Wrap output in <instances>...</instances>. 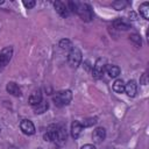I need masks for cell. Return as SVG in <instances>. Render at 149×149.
I'll use <instances>...</instances> for the list:
<instances>
[{
    "mask_svg": "<svg viewBox=\"0 0 149 149\" xmlns=\"http://www.w3.org/2000/svg\"><path fill=\"white\" fill-rule=\"evenodd\" d=\"M66 140V132L63 127H58V130H57V137H56V141L55 142H58V143H63L64 141Z\"/></svg>",
    "mask_w": 149,
    "mask_h": 149,
    "instance_id": "2e32d148",
    "label": "cell"
},
{
    "mask_svg": "<svg viewBox=\"0 0 149 149\" xmlns=\"http://www.w3.org/2000/svg\"><path fill=\"white\" fill-rule=\"evenodd\" d=\"M6 88H7V92H8V93H10V94H13V95H15V97H19V95L21 94V88L19 87V85H16V84L13 83V81L8 83Z\"/></svg>",
    "mask_w": 149,
    "mask_h": 149,
    "instance_id": "4fadbf2b",
    "label": "cell"
},
{
    "mask_svg": "<svg viewBox=\"0 0 149 149\" xmlns=\"http://www.w3.org/2000/svg\"><path fill=\"white\" fill-rule=\"evenodd\" d=\"M68 61H69V64L72 68H77L81 62V52H80V50L77 49V48H72V50L69 54Z\"/></svg>",
    "mask_w": 149,
    "mask_h": 149,
    "instance_id": "3957f363",
    "label": "cell"
},
{
    "mask_svg": "<svg viewBox=\"0 0 149 149\" xmlns=\"http://www.w3.org/2000/svg\"><path fill=\"white\" fill-rule=\"evenodd\" d=\"M114 24H115V27H116L118 29H123V30L128 29V23H126L122 19H118V20L114 22Z\"/></svg>",
    "mask_w": 149,
    "mask_h": 149,
    "instance_id": "ac0fdd59",
    "label": "cell"
},
{
    "mask_svg": "<svg viewBox=\"0 0 149 149\" xmlns=\"http://www.w3.org/2000/svg\"><path fill=\"white\" fill-rule=\"evenodd\" d=\"M20 128L26 135H33L35 133V126L30 120H22L20 123Z\"/></svg>",
    "mask_w": 149,
    "mask_h": 149,
    "instance_id": "8992f818",
    "label": "cell"
},
{
    "mask_svg": "<svg viewBox=\"0 0 149 149\" xmlns=\"http://www.w3.org/2000/svg\"><path fill=\"white\" fill-rule=\"evenodd\" d=\"M23 5L27 7V8H33L35 6V1L31 0V1H23Z\"/></svg>",
    "mask_w": 149,
    "mask_h": 149,
    "instance_id": "603a6c76",
    "label": "cell"
},
{
    "mask_svg": "<svg viewBox=\"0 0 149 149\" xmlns=\"http://www.w3.org/2000/svg\"><path fill=\"white\" fill-rule=\"evenodd\" d=\"M2 2H3V1H2V0H0V5H1V3H2Z\"/></svg>",
    "mask_w": 149,
    "mask_h": 149,
    "instance_id": "d4e9b609",
    "label": "cell"
},
{
    "mask_svg": "<svg viewBox=\"0 0 149 149\" xmlns=\"http://www.w3.org/2000/svg\"><path fill=\"white\" fill-rule=\"evenodd\" d=\"M81 130H83L81 123H80L79 121H73L72 125H71V135H72V137L77 139V137L80 135Z\"/></svg>",
    "mask_w": 149,
    "mask_h": 149,
    "instance_id": "7c38bea8",
    "label": "cell"
},
{
    "mask_svg": "<svg viewBox=\"0 0 149 149\" xmlns=\"http://www.w3.org/2000/svg\"><path fill=\"white\" fill-rule=\"evenodd\" d=\"M95 122H97V121H95V118H90V119H85L84 122L81 123V126H83V127H90V126L94 125Z\"/></svg>",
    "mask_w": 149,
    "mask_h": 149,
    "instance_id": "44dd1931",
    "label": "cell"
},
{
    "mask_svg": "<svg viewBox=\"0 0 149 149\" xmlns=\"http://www.w3.org/2000/svg\"><path fill=\"white\" fill-rule=\"evenodd\" d=\"M80 149H95V147L92 146V144H85V146H83Z\"/></svg>",
    "mask_w": 149,
    "mask_h": 149,
    "instance_id": "cb8c5ba5",
    "label": "cell"
},
{
    "mask_svg": "<svg viewBox=\"0 0 149 149\" xmlns=\"http://www.w3.org/2000/svg\"><path fill=\"white\" fill-rule=\"evenodd\" d=\"M125 91L128 97H132V98L135 97L137 92V86H136L135 80H129L127 84H125Z\"/></svg>",
    "mask_w": 149,
    "mask_h": 149,
    "instance_id": "30bf717a",
    "label": "cell"
},
{
    "mask_svg": "<svg viewBox=\"0 0 149 149\" xmlns=\"http://www.w3.org/2000/svg\"><path fill=\"white\" fill-rule=\"evenodd\" d=\"M40 102H42V93H41L40 90H37V91H34V92L30 94V97H29V104L35 107V106H37Z\"/></svg>",
    "mask_w": 149,
    "mask_h": 149,
    "instance_id": "8fae6325",
    "label": "cell"
},
{
    "mask_svg": "<svg viewBox=\"0 0 149 149\" xmlns=\"http://www.w3.org/2000/svg\"><path fill=\"white\" fill-rule=\"evenodd\" d=\"M140 13L146 20H148V17H149V3L148 2H143L140 6Z\"/></svg>",
    "mask_w": 149,
    "mask_h": 149,
    "instance_id": "e0dca14e",
    "label": "cell"
},
{
    "mask_svg": "<svg viewBox=\"0 0 149 149\" xmlns=\"http://www.w3.org/2000/svg\"><path fill=\"white\" fill-rule=\"evenodd\" d=\"M48 109V104L47 102H40L37 106H35V111H36V113H43V112H45Z\"/></svg>",
    "mask_w": 149,
    "mask_h": 149,
    "instance_id": "ffe728a7",
    "label": "cell"
},
{
    "mask_svg": "<svg viewBox=\"0 0 149 149\" xmlns=\"http://www.w3.org/2000/svg\"><path fill=\"white\" fill-rule=\"evenodd\" d=\"M130 40H132L136 45H141V38H140V36H139V35L133 34V35L130 36Z\"/></svg>",
    "mask_w": 149,
    "mask_h": 149,
    "instance_id": "7402d4cb",
    "label": "cell"
},
{
    "mask_svg": "<svg viewBox=\"0 0 149 149\" xmlns=\"http://www.w3.org/2000/svg\"><path fill=\"white\" fill-rule=\"evenodd\" d=\"M113 90L116 93H122L125 91V83H123V80L122 79H116L113 83Z\"/></svg>",
    "mask_w": 149,
    "mask_h": 149,
    "instance_id": "9a60e30c",
    "label": "cell"
},
{
    "mask_svg": "<svg viewBox=\"0 0 149 149\" xmlns=\"http://www.w3.org/2000/svg\"><path fill=\"white\" fill-rule=\"evenodd\" d=\"M106 72H107V74L111 77V78H115V77H118L119 74H120V68L119 66H116V65H106V70H105Z\"/></svg>",
    "mask_w": 149,
    "mask_h": 149,
    "instance_id": "5bb4252c",
    "label": "cell"
},
{
    "mask_svg": "<svg viewBox=\"0 0 149 149\" xmlns=\"http://www.w3.org/2000/svg\"><path fill=\"white\" fill-rule=\"evenodd\" d=\"M12 55H13V49L10 47H7L0 51V69L5 68L8 64V62L12 58Z\"/></svg>",
    "mask_w": 149,
    "mask_h": 149,
    "instance_id": "5b68a950",
    "label": "cell"
},
{
    "mask_svg": "<svg viewBox=\"0 0 149 149\" xmlns=\"http://www.w3.org/2000/svg\"><path fill=\"white\" fill-rule=\"evenodd\" d=\"M57 130H58V127L55 126V125H51L48 127L47 129V133L44 134V139L45 141H56V137H57Z\"/></svg>",
    "mask_w": 149,
    "mask_h": 149,
    "instance_id": "ba28073f",
    "label": "cell"
},
{
    "mask_svg": "<svg viewBox=\"0 0 149 149\" xmlns=\"http://www.w3.org/2000/svg\"><path fill=\"white\" fill-rule=\"evenodd\" d=\"M71 98H72V93L71 91L69 90H65V91H59L57 92L55 95H54V101L57 106H64V105H68L70 101H71Z\"/></svg>",
    "mask_w": 149,
    "mask_h": 149,
    "instance_id": "6da1fadb",
    "label": "cell"
},
{
    "mask_svg": "<svg viewBox=\"0 0 149 149\" xmlns=\"http://www.w3.org/2000/svg\"><path fill=\"white\" fill-rule=\"evenodd\" d=\"M106 65L107 64H106L105 59H102V58H99L95 62V64L93 66V76H94V78L99 79V78L102 77V74H104V72L106 70Z\"/></svg>",
    "mask_w": 149,
    "mask_h": 149,
    "instance_id": "277c9868",
    "label": "cell"
},
{
    "mask_svg": "<svg viewBox=\"0 0 149 149\" xmlns=\"http://www.w3.org/2000/svg\"><path fill=\"white\" fill-rule=\"evenodd\" d=\"M106 137V132L104 128L99 127V128H95L92 133V139H93V142L95 143H101Z\"/></svg>",
    "mask_w": 149,
    "mask_h": 149,
    "instance_id": "52a82bcc",
    "label": "cell"
},
{
    "mask_svg": "<svg viewBox=\"0 0 149 149\" xmlns=\"http://www.w3.org/2000/svg\"><path fill=\"white\" fill-rule=\"evenodd\" d=\"M83 21H91L93 14L92 9L87 3H77V12H76Z\"/></svg>",
    "mask_w": 149,
    "mask_h": 149,
    "instance_id": "7a4b0ae2",
    "label": "cell"
},
{
    "mask_svg": "<svg viewBox=\"0 0 149 149\" xmlns=\"http://www.w3.org/2000/svg\"><path fill=\"white\" fill-rule=\"evenodd\" d=\"M54 6H55L56 12H57L61 16L65 17V16L69 15V8H68V6H66L64 2H62V1H56V2L54 3Z\"/></svg>",
    "mask_w": 149,
    "mask_h": 149,
    "instance_id": "9c48e42d",
    "label": "cell"
},
{
    "mask_svg": "<svg viewBox=\"0 0 149 149\" xmlns=\"http://www.w3.org/2000/svg\"><path fill=\"white\" fill-rule=\"evenodd\" d=\"M59 47L62 49H65V50H70V51L72 50V44H71V42L69 40H62L59 42Z\"/></svg>",
    "mask_w": 149,
    "mask_h": 149,
    "instance_id": "d6986e66",
    "label": "cell"
}]
</instances>
